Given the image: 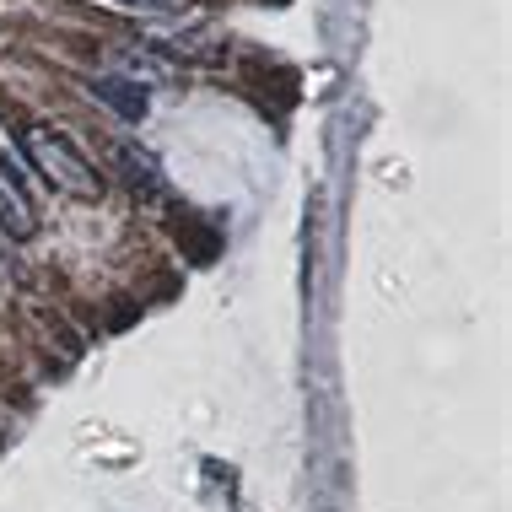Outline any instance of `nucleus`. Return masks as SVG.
Segmentation results:
<instances>
[{
    "instance_id": "1",
    "label": "nucleus",
    "mask_w": 512,
    "mask_h": 512,
    "mask_svg": "<svg viewBox=\"0 0 512 512\" xmlns=\"http://www.w3.org/2000/svg\"><path fill=\"white\" fill-rule=\"evenodd\" d=\"M22 151H27V162H33V168L44 173L49 184L71 189V195H81V200H98V195H103V178L92 173V162L81 157V151L65 141V135H54V130H27V135H22Z\"/></svg>"
},
{
    "instance_id": "2",
    "label": "nucleus",
    "mask_w": 512,
    "mask_h": 512,
    "mask_svg": "<svg viewBox=\"0 0 512 512\" xmlns=\"http://www.w3.org/2000/svg\"><path fill=\"white\" fill-rule=\"evenodd\" d=\"M92 98L108 103L119 119H130V124H141L146 108H151L146 87H135V81H119V76H98V81H92Z\"/></svg>"
},
{
    "instance_id": "3",
    "label": "nucleus",
    "mask_w": 512,
    "mask_h": 512,
    "mask_svg": "<svg viewBox=\"0 0 512 512\" xmlns=\"http://www.w3.org/2000/svg\"><path fill=\"white\" fill-rule=\"evenodd\" d=\"M0 227H6L11 238H27V232H33V205H27V195L6 178V168H0Z\"/></svg>"
},
{
    "instance_id": "4",
    "label": "nucleus",
    "mask_w": 512,
    "mask_h": 512,
    "mask_svg": "<svg viewBox=\"0 0 512 512\" xmlns=\"http://www.w3.org/2000/svg\"><path fill=\"white\" fill-rule=\"evenodd\" d=\"M130 6H168V0H130Z\"/></svg>"
}]
</instances>
